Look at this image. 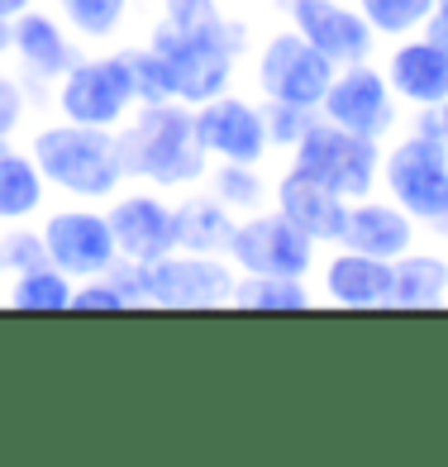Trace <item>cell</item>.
Listing matches in <instances>:
<instances>
[{"label":"cell","instance_id":"6da1fadb","mask_svg":"<svg viewBox=\"0 0 448 467\" xmlns=\"http://www.w3.org/2000/svg\"><path fill=\"white\" fill-rule=\"evenodd\" d=\"M115 139H120L124 172L139 186H158L172 196V191L201 186L210 172V158L196 134V105H182V100L139 105L115 130Z\"/></svg>","mask_w":448,"mask_h":467},{"label":"cell","instance_id":"7a4b0ae2","mask_svg":"<svg viewBox=\"0 0 448 467\" xmlns=\"http://www.w3.org/2000/svg\"><path fill=\"white\" fill-rule=\"evenodd\" d=\"M29 153L44 172L48 191L68 201H110L130 186L120 158V139L115 130H96V124H72V119H44L29 134Z\"/></svg>","mask_w":448,"mask_h":467},{"label":"cell","instance_id":"3957f363","mask_svg":"<svg viewBox=\"0 0 448 467\" xmlns=\"http://www.w3.org/2000/svg\"><path fill=\"white\" fill-rule=\"evenodd\" d=\"M381 196H391L420 229H439L448 215V143L439 139V115L415 110L411 130L381 143Z\"/></svg>","mask_w":448,"mask_h":467},{"label":"cell","instance_id":"277c9868","mask_svg":"<svg viewBox=\"0 0 448 467\" xmlns=\"http://www.w3.org/2000/svg\"><path fill=\"white\" fill-rule=\"evenodd\" d=\"M148 44L162 53L167 72H172V96L182 105H205L234 87L239 62L253 48V34L239 15L220 29H172V25H158L153 19Z\"/></svg>","mask_w":448,"mask_h":467},{"label":"cell","instance_id":"5b68a950","mask_svg":"<svg viewBox=\"0 0 448 467\" xmlns=\"http://www.w3.org/2000/svg\"><path fill=\"white\" fill-rule=\"evenodd\" d=\"M53 110L72 124H96V130H120L139 110V87L130 72V53L105 48V53H81L62 81L53 87Z\"/></svg>","mask_w":448,"mask_h":467},{"label":"cell","instance_id":"8992f818","mask_svg":"<svg viewBox=\"0 0 448 467\" xmlns=\"http://www.w3.org/2000/svg\"><path fill=\"white\" fill-rule=\"evenodd\" d=\"M287 167L319 182V186L339 191L344 201H362V196H372L377 182H381V143L362 139V134L344 130V124H334L325 115H315L310 130L301 134V143L287 153Z\"/></svg>","mask_w":448,"mask_h":467},{"label":"cell","instance_id":"52a82bcc","mask_svg":"<svg viewBox=\"0 0 448 467\" xmlns=\"http://www.w3.org/2000/svg\"><path fill=\"white\" fill-rule=\"evenodd\" d=\"M334 72H339L334 62L319 53L310 38H301L287 25L253 48V72L248 77H253L258 100H287V105H301V110H319Z\"/></svg>","mask_w":448,"mask_h":467},{"label":"cell","instance_id":"ba28073f","mask_svg":"<svg viewBox=\"0 0 448 467\" xmlns=\"http://www.w3.org/2000/svg\"><path fill=\"white\" fill-rule=\"evenodd\" d=\"M224 258L244 277H315L319 244L296 229L282 210H253L234 224V239Z\"/></svg>","mask_w":448,"mask_h":467},{"label":"cell","instance_id":"9c48e42d","mask_svg":"<svg viewBox=\"0 0 448 467\" xmlns=\"http://www.w3.org/2000/svg\"><path fill=\"white\" fill-rule=\"evenodd\" d=\"M38 239H44V258L68 272L72 282L100 277V272L120 263L110 215L91 201H68L57 210H44L38 215Z\"/></svg>","mask_w":448,"mask_h":467},{"label":"cell","instance_id":"30bf717a","mask_svg":"<svg viewBox=\"0 0 448 467\" xmlns=\"http://www.w3.org/2000/svg\"><path fill=\"white\" fill-rule=\"evenodd\" d=\"M401 110L405 105L396 100L387 72H381V62H372V57L339 67L325 100H319V115L325 119L344 124V130H353L362 139H377V143H387L391 134H401Z\"/></svg>","mask_w":448,"mask_h":467},{"label":"cell","instance_id":"8fae6325","mask_svg":"<svg viewBox=\"0 0 448 467\" xmlns=\"http://www.w3.org/2000/svg\"><path fill=\"white\" fill-rule=\"evenodd\" d=\"M234 282H239V267H234L229 258L172 248L167 258L148 263V306H162V310H215V306H229Z\"/></svg>","mask_w":448,"mask_h":467},{"label":"cell","instance_id":"7c38bea8","mask_svg":"<svg viewBox=\"0 0 448 467\" xmlns=\"http://www.w3.org/2000/svg\"><path fill=\"white\" fill-rule=\"evenodd\" d=\"M77 44L81 38L62 25V15L44 10L38 0L10 19V62H15V72H19V81H25L29 91H48L53 96L62 72L81 57Z\"/></svg>","mask_w":448,"mask_h":467},{"label":"cell","instance_id":"4fadbf2b","mask_svg":"<svg viewBox=\"0 0 448 467\" xmlns=\"http://www.w3.org/2000/svg\"><path fill=\"white\" fill-rule=\"evenodd\" d=\"M105 215L124 263L148 267L177 248V201H167L158 186H124L120 196H110Z\"/></svg>","mask_w":448,"mask_h":467},{"label":"cell","instance_id":"5bb4252c","mask_svg":"<svg viewBox=\"0 0 448 467\" xmlns=\"http://www.w3.org/2000/svg\"><path fill=\"white\" fill-rule=\"evenodd\" d=\"M196 134L210 162H267V130H263V100L244 91H220L215 100L196 105Z\"/></svg>","mask_w":448,"mask_h":467},{"label":"cell","instance_id":"9a60e30c","mask_svg":"<svg viewBox=\"0 0 448 467\" xmlns=\"http://www.w3.org/2000/svg\"><path fill=\"white\" fill-rule=\"evenodd\" d=\"M282 15L296 34L310 38V44L334 62V67H349V62H362V57L377 53V34L353 0H287Z\"/></svg>","mask_w":448,"mask_h":467},{"label":"cell","instance_id":"2e32d148","mask_svg":"<svg viewBox=\"0 0 448 467\" xmlns=\"http://www.w3.org/2000/svg\"><path fill=\"white\" fill-rule=\"evenodd\" d=\"M381 72H387L405 110H439L448 100V44H439L424 29L411 38H396L381 57Z\"/></svg>","mask_w":448,"mask_h":467},{"label":"cell","instance_id":"e0dca14e","mask_svg":"<svg viewBox=\"0 0 448 467\" xmlns=\"http://www.w3.org/2000/svg\"><path fill=\"white\" fill-rule=\"evenodd\" d=\"M315 282H319V301L339 306V310H381L391 306V263L368 258L358 248L334 244V253L315 263Z\"/></svg>","mask_w":448,"mask_h":467},{"label":"cell","instance_id":"ac0fdd59","mask_svg":"<svg viewBox=\"0 0 448 467\" xmlns=\"http://www.w3.org/2000/svg\"><path fill=\"white\" fill-rule=\"evenodd\" d=\"M339 244L368 253V258L396 263L420 244V224L405 215L391 196H377L372 191V196H362V201H349V220H344V239Z\"/></svg>","mask_w":448,"mask_h":467},{"label":"cell","instance_id":"d6986e66","mask_svg":"<svg viewBox=\"0 0 448 467\" xmlns=\"http://www.w3.org/2000/svg\"><path fill=\"white\" fill-rule=\"evenodd\" d=\"M272 210H282V215L301 234H310L319 248H334L339 239H344L349 201L339 196V191H329V186H319V182H310L301 172H291V167L272 182Z\"/></svg>","mask_w":448,"mask_h":467},{"label":"cell","instance_id":"ffe728a7","mask_svg":"<svg viewBox=\"0 0 448 467\" xmlns=\"http://www.w3.org/2000/svg\"><path fill=\"white\" fill-rule=\"evenodd\" d=\"M48 196L53 191L29 148H19L15 139H0V229L34 224L48 210Z\"/></svg>","mask_w":448,"mask_h":467},{"label":"cell","instance_id":"44dd1931","mask_svg":"<svg viewBox=\"0 0 448 467\" xmlns=\"http://www.w3.org/2000/svg\"><path fill=\"white\" fill-rule=\"evenodd\" d=\"M448 306V248L415 244L391 263V310H439Z\"/></svg>","mask_w":448,"mask_h":467},{"label":"cell","instance_id":"7402d4cb","mask_svg":"<svg viewBox=\"0 0 448 467\" xmlns=\"http://www.w3.org/2000/svg\"><path fill=\"white\" fill-rule=\"evenodd\" d=\"M234 224L239 215L210 196L205 186H191L186 196L177 201V248L182 253H210V258H224L229 253V239H234Z\"/></svg>","mask_w":448,"mask_h":467},{"label":"cell","instance_id":"603a6c76","mask_svg":"<svg viewBox=\"0 0 448 467\" xmlns=\"http://www.w3.org/2000/svg\"><path fill=\"white\" fill-rule=\"evenodd\" d=\"M210 196H220L234 215H253V210L272 205V182L263 172V162H210V172L201 182Z\"/></svg>","mask_w":448,"mask_h":467},{"label":"cell","instance_id":"cb8c5ba5","mask_svg":"<svg viewBox=\"0 0 448 467\" xmlns=\"http://www.w3.org/2000/svg\"><path fill=\"white\" fill-rule=\"evenodd\" d=\"M72 291H77V282L44 258V263L25 267L19 277H10L5 301L15 310H29V315H57V310H72Z\"/></svg>","mask_w":448,"mask_h":467},{"label":"cell","instance_id":"d4e9b609","mask_svg":"<svg viewBox=\"0 0 448 467\" xmlns=\"http://www.w3.org/2000/svg\"><path fill=\"white\" fill-rule=\"evenodd\" d=\"M53 10L81 44H115L134 19V0H53Z\"/></svg>","mask_w":448,"mask_h":467},{"label":"cell","instance_id":"484cf974","mask_svg":"<svg viewBox=\"0 0 448 467\" xmlns=\"http://www.w3.org/2000/svg\"><path fill=\"white\" fill-rule=\"evenodd\" d=\"M319 296L310 291V277H244L234 282L229 306L239 310H306Z\"/></svg>","mask_w":448,"mask_h":467},{"label":"cell","instance_id":"4316f807","mask_svg":"<svg viewBox=\"0 0 448 467\" xmlns=\"http://www.w3.org/2000/svg\"><path fill=\"white\" fill-rule=\"evenodd\" d=\"M353 5L372 25L377 44H396V38H411L430 25L439 0H353Z\"/></svg>","mask_w":448,"mask_h":467},{"label":"cell","instance_id":"83f0119b","mask_svg":"<svg viewBox=\"0 0 448 467\" xmlns=\"http://www.w3.org/2000/svg\"><path fill=\"white\" fill-rule=\"evenodd\" d=\"M130 72H134V87H139V105H158V100H177L172 96V72H167L162 53L148 44H130Z\"/></svg>","mask_w":448,"mask_h":467},{"label":"cell","instance_id":"f1b7e54d","mask_svg":"<svg viewBox=\"0 0 448 467\" xmlns=\"http://www.w3.org/2000/svg\"><path fill=\"white\" fill-rule=\"evenodd\" d=\"M319 110H301V105H287V100H263V130H267V148L272 153H291L301 134L310 130V119Z\"/></svg>","mask_w":448,"mask_h":467},{"label":"cell","instance_id":"f546056e","mask_svg":"<svg viewBox=\"0 0 448 467\" xmlns=\"http://www.w3.org/2000/svg\"><path fill=\"white\" fill-rule=\"evenodd\" d=\"M229 19L224 0H158V25L172 29H220Z\"/></svg>","mask_w":448,"mask_h":467},{"label":"cell","instance_id":"4dcf8cb0","mask_svg":"<svg viewBox=\"0 0 448 467\" xmlns=\"http://www.w3.org/2000/svg\"><path fill=\"white\" fill-rule=\"evenodd\" d=\"M34 263H44L38 229L34 224H5V234H0V277H19Z\"/></svg>","mask_w":448,"mask_h":467},{"label":"cell","instance_id":"1f68e13d","mask_svg":"<svg viewBox=\"0 0 448 467\" xmlns=\"http://www.w3.org/2000/svg\"><path fill=\"white\" fill-rule=\"evenodd\" d=\"M34 91L19 81V72H0V139H15L29 119Z\"/></svg>","mask_w":448,"mask_h":467},{"label":"cell","instance_id":"d6a6232c","mask_svg":"<svg viewBox=\"0 0 448 467\" xmlns=\"http://www.w3.org/2000/svg\"><path fill=\"white\" fill-rule=\"evenodd\" d=\"M72 310H134V306H130V296H124V286L110 277V272H100V277L77 282Z\"/></svg>","mask_w":448,"mask_h":467},{"label":"cell","instance_id":"836d02e7","mask_svg":"<svg viewBox=\"0 0 448 467\" xmlns=\"http://www.w3.org/2000/svg\"><path fill=\"white\" fill-rule=\"evenodd\" d=\"M34 0H0V19H15L19 10H29Z\"/></svg>","mask_w":448,"mask_h":467},{"label":"cell","instance_id":"e575fe53","mask_svg":"<svg viewBox=\"0 0 448 467\" xmlns=\"http://www.w3.org/2000/svg\"><path fill=\"white\" fill-rule=\"evenodd\" d=\"M10 57V19H0V62Z\"/></svg>","mask_w":448,"mask_h":467},{"label":"cell","instance_id":"d590c367","mask_svg":"<svg viewBox=\"0 0 448 467\" xmlns=\"http://www.w3.org/2000/svg\"><path fill=\"white\" fill-rule=\"evenodd\" d=\"M434 115H439V139H443V143H448V100H443V105H439V110H434Z\"/></svg>","mask_w":448,"mask_h":467},{"label":"cell","instance_id":"8d00e7d4","mask_svg":"<svg viewBox=\"0 0 448 467\" xmlns=\"http://www.w3.org/2000/svg\"><path fill=\"white\" fill-rule=\"evenodd\" d=\"M434 234H439V239H443V248H448V215L439 220V229H434Z\"/></svg>","mask_w":448,"mask_h":467},{"label":"cell","instance_id":"74e56055","mask_svg":"<svg viewBox=\"0 0 448 467\" xmlns=\"http://www.w3.org/2000/svg\"><path fill=\"white\" fill-rule=\"evenodd\" d=\"M267 5H276V10H282V5H287V0H267Z\"/></svg>","mask_w":448,"mask_h":467}]
</instances>
